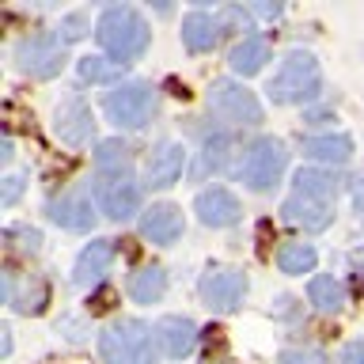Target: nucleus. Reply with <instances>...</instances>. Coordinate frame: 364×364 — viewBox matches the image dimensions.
Listing matches in <instances>:
<instances>
[{
  "instance_id": "30",
  "label": "nucleus",
  "mask_w": 364,
  "mask_h": 364,
  "mask_svg": "<svg viewBox=\"0 0 364 364\" xmlns=\"http://www.w3.org/2000/svg\"><path fill=\"white\" fill-rule=\"evenodd\" d=\"M19 193H23V178H16V175L4 178V193H0V205H4V209H8V205H16V201H19Z\"/></svg>"
},
{
  "instance_id": "28",
  "label": "nucleus",
  "mask_w": 364,
  "mask_h": 364,
  "mask_svg": "<svg viewBox=\"0 0 364 364\" xmlns=\"http://www.w3.org/2000/svg\"><path fill=\"white\" fill-rule=\"evenodd\" d=\"M281 364H326V357L318 349H284Z\"/></svg>"
},
{
  "instance_id": "29",
  "label": "nucleus",
  "mask_w": 364,
  "mask_h": 364,
  "mask_svg": "<svg viewBox=\"0 0 364 364\" xmlns=\"http://www.w3.org/2000/svg\"><path fill=\"white\" fill-rule=\"evenodd\" d=\"M338 364H364V341H346L338 353Z\"/></svg>"
},
{
  "instance_id": "16",
  "label": "nucleus",
  "mask_w": 364,
  "mask_h": 364,
  "mask_svg": "<svg viewBox=\"0 0 364 364\" xmlns=\"http://www.w3.org/2000/svg\"><path fill=\"white\" fill-rule=\"evenodd\" d=\"M156 341L164 346V353L171 360H182L193 349V341H198V326L186 315H167L156 323Z\"/></svg>"
},
{
  "instance_id": "20",
  "label": "nucleus",
  "mask_w": 364,
  "mask_h": 364,
  "mask_svg": "<svg viewBox=\"0 0 364 364\" xmlns=\"http://www.w3.org/2000/svg\"><path fill=\"white\" fill-rule=\"evenodd\" d=\"M266 61H269V46L262 38H243L232 50V57H228V65H232L235 76H255V73H262Z\"/></svg>"
},
{
  "instance_id": "8",
  "label": "nucleus",
  "mask_w": 364,
  "mask_h": 364,
  "mask_svg": "<svg viewBox=\"0 0 364 364\" xmlns=\"http://www.w3.org/2000/svg\"><path fill=\"white\" fill-rule=\"evenodd\" d=\"M95 201H99L102 216H110V220H129V216L141 209V186L133 182L129 171H99Z\"/></svg>"
},
{
  "instance_id": "25",
  "label": "nucleus",
  "mask_w": 364,
  "mask_h": 364,
  "mask_svg": "<svg viewBox=\"0 0 364 364\" xmlns=\"http://www.w3.org/2000/svg\"><path fill=\"white\" fill-rule=\"evenodd\" d=\"M76 73H80V80H87V84H107L110 76L122 73V65H107L102 57H80Z\"/></svg>"
},
{
  "instance_id": "2",
  "label": "nucleus",
  "mask_w": 364,
  "mask_h": 364,
  "mask_svg": "<svg viewBox=\"0 0 364 364\" xmlns=\"http://www.w3.org/2000/svg\"><path fill=\"white\" fill-rule=\"evenodd\" d=\"M95 38L102 46V53L110 57V65H129L136 57H144L148 42H152V27H148V19L136 8L114 4L99 16Z\"/></svg>"
},
{
  "instance_id": "10",
  "label": "nucleus",
  "mask_w": 364,
  "mask_h": 364,
  "mask_svg": "<svg viewBox=\"0 0 364 364\" xmlns=\"http://www.w3.org/2000/svg\"><path fill=\"white\" fill-rule=\"evenodd\" d=\"M53 133L65 144L84 148L91 141V133H95V114H91V107L80 95H65L53 110Z\"/></svg>"
},
{
  "instance_id": "24",
  "label": "nucleus",
  "mask_w": 364,
  "mask_h": 364,
  "mask_svg": "<svg viewBox=\"0 0 364 364\" xmlns=\"http://www.w3.org/2000/svg\"><path fill=\"white\" fill-rule=\"evenodd\" d=\"M95 167L99 171H129V148L122 141H102L95 152Z\"/></svg>"
},
{
  "instance_id": "23",
  "label": "nucleus",
  "mask_w": 364,
  "mask_h": 364,
  "mask_svg": "<svg viewBox=\"0 0 364 364\" xmlns=\"http://www.w3.org/2000/svg\"><path fill=\"white\" fill-rule=\"evenodd\" d=\"M164 292H167V273L159 269V266H144L133 277V284H129V296H133L136 304H156Z\"/></svg>"
},
{
  "instance_id": "18",
  "label": "nucleus",
  "mask_w": 364,
  "mask_h": 364,
  "mask_svg": "<svg viewBox=\"0 0 364 364\" xmlns=\"http://www.w3.org/2000/svg\"><path fill=\"white\" fill-rule=\"evenodd\" d=\"M216 38H220V19L209 16V11H190L182 19V46L190 53H209Z\"/></svg>"
},
{
  "instance_id": "27",
  "label": "nucleus",
  "mask_w": 364,
  "mask_h": 364,
  "mask_svg": "<svg viewBox=\"0 0 364 364\" xmlns=\"http://www.w3.org/2000/svg\"><path fill=\"white\" fill-rule=\"evenodd\" d=\"M8 239H23L19 243L23 255H38L42 250V232H34V228H8Z\"/></svg>"
},
{
  "instance_id": "33",
  "label": "nucleus",
  "mask_w": 364,
  "mask_h": 364,
  "mask_svg": "<svg viewBox=\"0 0 364 364\" xmlns=\"http://www.w3.org/2000/svg\"><path fill=\"white\" fill-rule=\"evenodd\" d=\"M0 159H11V136H4V144H0Z\"/></svg>"
},
{
  "instance_id": "5",
  "label": "nucleus",
  "mask_w": 364,
  "mask_h": 364,
  "mask_svg": "<svg viewBox=\"0 0 364 364\" xmlns=\"http://www.w3.org/2000/svg\"><path fill=\"white\" fill-rule=\"evenodd\" d=\"M102 110H107L110 122L122 125V129H141V125L156 114V87L141 84V80H133V84H118L114 91H107Z\"/></svg>"
},
{
  "instance_id": "11",
  "label": "nucleus",
  "mask_w": 364,
  "mask_h": 364,
  "mask_svg": "<svg viewBox=\"0 0 364 364\" xmlns=\"http://www.w3.org/2000/svg\"><path fill=\"white\" fill-rule=\"evenodd\" d=\"M247 296V277L239 269H209L201 277V300L213 307V311H235Z\"/></svg>"
},
{
  "instance_id": "6",
  "label": "nucleus",
  "mask_w": 364,
  "mask_h": 364,
  "mask_svg": "<svg viewBox=\"0 0 364 364\" xmlns=\"http://www.w3.org/2000/svg\"><path fill=\"white\" fill-rule=\"evenodd\" d=\"M284 164H289V152H284V144L273 141V136H262V141H255V144L247 148L239 175H243V182H247V186L255 190V193H266V190L277 186Z\"/></svg>"
},
{
  "instance_id": "22",
  "label": "nucleus",
  "mask_w": 364,
  "mask_h": 364,
  "mask_svg": "<svg viewBox=\"0 0 364 364\" xmlns=\"http://www.w3.org/2000/svg\"><path fill=\"white\" fill-rule=\"evenodd\" d=\"M315 262H318V255H315L311 243H284V247L277 250V266H281V273H289V277L311 273Z\"/></svg>"
},
{
  "instance_id": "3",
  "label": "nucleus",
  "mask_w": 364,
  "mask_h": 364,
  "mask_svg": "<svg viewBox=\"0 0 364 364\" xmlns=\"http://www.w3.org/2000/svg\"><path fill=\"white\" fill-rule=\"evenodd\" d=\"M323 87V68L307 50H292L284 53V61L277 65V73L269 76V99L277 107H292V102H307L318 95Z\"/></svg>"
},
{
  "instance_id": "19",
  "label": "nucleus",
  "mask_w": 364,
  "mask_h": 364,
  "mask_svg": "<svg viewBox=\"0 0 364 364\" xmlns=\"http://www.w3.org/2000/svg\"><path fill=\"white\" fill-rule=\"evenodd\" d=\"M304 156L318 159V164H349L353 159V136H346V133L304 136Z\"/></svg>"
},
{
  "instance_id": "13",
  "label": "nucleus",
  "mask_w": 364,
  "mask_h": 364,
  "mask_svg": "<svg viewBox=\"0 0 364 364\" xmlns=\"http://www.w3.org/2000/svg\"><path fill=\"white\" fill-rule=\"evenodd\" d=\"M141 235L152 239L156 247H171V243L182 235V213H178V205L159 201V205H152V209H144V216H141Z\"/></svg>"
},
{
  "instance_id": "26",
  "label": "nucleus",
  "mask_w": 364,
  "mask_h": 364,
  "mask_svg": "<svg viewBox=\"0 0 364 364\" xmlns=\"http://www.w3.org/2000/svg\"><path fill=\"white\" fill-rule=\"evenodd\" d=\"M84 27H87L84 11H76V16H65L61 27H57V38H61V42H76V38H84V34H87Z\"/></svg>"
},
{
  "instance_id": "21",
  "label": "nucleus",
  "mask_w": 364,
  "mask_h": 364,
  "mask_svg": "<svg viewBox=\"0 0 364 364\" xmlns=\"http://www.w3.org/2000/svg\"><path fill=\"white\" fill-rule=\"evenodd\" d=\"M307 296H311V304H315L323 315H334V311H341V304H346V289H341V281L330 277V273H318V277H311V284H307Z\"/></svg>"
},
{
  "instance_id": "32",
  "label": "nucleus",
  "mask_w": 364,
  "mask_h": 364,
  "mask_svg": "<svg viewBox=\"0 0 364 364\" xmlns=\"http://www.w3.org/2000/svg\"><path fill=\"white\" fill-rule=\"evenodd\" d=\"M258 11H262V16H281V4H262Z\"/></svg>"
},
{
  "instance_id": "12",
  "label": "nucleus",
  "mask_w": 364,
  "mask_h": 364,
  "mask_svg": "<svg viewBox=\"0 0 364 364\" xmlns=\"http://www.w3.org/2000/svg\"><path fill=\"white\" fill-rule=\"evenodd\" d=\"M193 213L205 228H232L239 216H243V205L232 190L224 186H213V190H201L198 201H193Z\"/></svg>"
},
{
  "instance_id": "1",
  "label": "nucleus",
  "mask_w": 364,
  "mask_h": 364,
  "mask_svg": "<svg viewBox=\"0 0 364 364\" xmlns=\"http://www.w3.org/2000/svg\"><path fill=\"white\" fill-rule=\"evenodd\" d=\"M338 178L323 167H300L292 178V193L281 205V216L304 232H326L334 224Z\"/></svg>"
},
{
  "instance_id": "17",
  "label": "nucleus",
  "mask_w": 364,
  "mask_h": 364,
  "mask_svg": "<svg viewBox=\"0 0 364 364\" xmlns=\"http://www.w3.org/2000/svg\"><path fill=\"white\" fill-rule=\"evenodd\" d=\"M110 262H114V243L110 239H95V243H87L80 250V258L73 266V281L80 289H91L95 281H102V273L110 269Z\"/></svg>"
},
{
  "instance_id": "31",
  "label": "nucleus",
  "mask_w": 364,
  "mask_h": 364,
  "mask_svg": "<svg viewBox=\"0 0 364 364\" xmlns=\"http://www.w3.org/2000/svg\"><path fill=\"white\" fill-rule=\"evenodd\" d=\"M107 307H110V292L102 289V292L95 296V300H91V311H107Z\"/></svg>"
},
{
  "instance_id": "7",
  "label": "nucleus",
  "mask_w": 364,
  "mask_h": 364,
  "mask_svg": "<svg viewBox=\"0 0 364 364\" xmlns=\"http://www.w3.org/2000/svg\"><path fill=\"white\" fill-rule=\"evenodd\" d=\"M209 110L220 114V118L232 122V125H258L262 118H266L258 95L250 87L235 84V80H213V87H209Z\"/></svg>"
},
{
  "instance_id": "9",
  "label": "nucleus",
  "mask_w": 364,
  "mask_h": 364,
  "mask_svg": "<svg viewBox=\"0 0 364 364\" xmlns=\"http://www.w3.org/2000/svg\"><path fill=\"white\" fill-rule=\"evenodd\" d=\"M65 65V42L57 34H34V38H23L16 46V68L27 76L50 80L61 73Z\"/></svg>"
},
{
  "instance_id": "15",
  "label": "nucleus",
  "mask_w": 364,
  "mask_h": 364,
  "mask_svg": "<svg viewBox=\"0 0 364 364\" xmlns=\"http://www.w3.org/2000/svg\"><path fill=\"white\" fill-rule=\"evenodd\" d=\"M46 213H50V220L57 228H65V232H87V228L95 224V209H91V201L84 193H65V198L46 205Z\"/></svg>"
},
{
  "instance_id": "14",
  "label": "nucleus",
  "mask_w": 364,
  "mask_h": 364,
  "mask_svg": "<svg viewBox=\"0 0 364 364\" xmlns=\"http://www.w3.org/2000/svg\"><path fill=\"white\" fill-rule=\"evenodd\" d=\"M182 167H186V148L178 141H164L152 152V159H148V186H156V190L175 186Z\"/></svg>"
},
{
  "instance_id": "4",
  "label": "nucleus",
  "mask_w": 364,
  "mask_h": 364,
  "mask_svg": "<svg viewBox=\"0 0 364 364\" xmlns=\"http://www.w3.org/2000/svg\"><path fill=\"white\" fill-rule=\"evenodd\" d=\"M107 364H156V330L141 318H118L99 334Z\"/></svg>"
}]
</instances>
